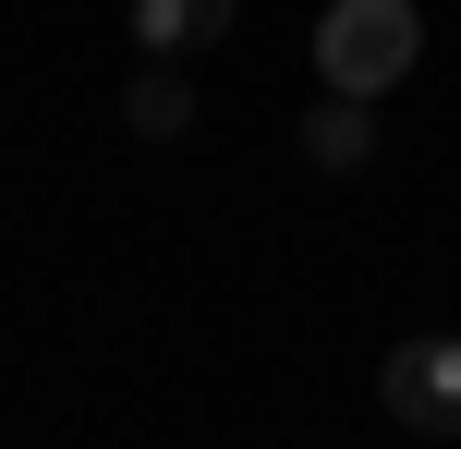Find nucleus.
<instances>
[{
    "label": "nucleus",
    "mask_w": 461,
    "mask_h": 449,
    "mask_svg": "<svg viewBox=\"0 0 461 449\" xmlns=\"http://www.w3.org/2000/svg\"><path fill=\"white\" fill-rule=\"evenodd\" d=\"M413 61H425V13H413V0H328V24H316L328 97H365V110H376Z\"/></svg>",
    "instance_id": "f257e3e1"
},
{
    "label": "nucleus",
    "mask_w": 461,
    "mask_h": 449,
    "mask_svg": "<svg viewBox=\"0 0 461 449\" xmlns=\"http://www.w3.org/2000/svg\"><path fill=\"white\" fill-rule=\"evenodd\" d=\"M376 401L413 437H461V340H401V353L376 364Z\"/></svg>",
    "instance_id": "f03ea898"
},
{
    "label": "nucleus",
    "mask_w": 461,
    "mask_h": 449,
    "mask_svg": "<svg viewBox=\"0 0 461 449\" xmlns=\"http://www.w3.org/2000/svg\"><path fill=\"white\" fill-rule=\"evenodd\" d=\"M243 0H134V49L146 61H183V49H219Z\"/></svg>",
    "instance_id": "7ed1b4c3"
},
{
    "label": "nucleus",
    "mask_w": 461,
    "mask_h": 449,
    "mask_svg": "<svg viewBox=\"0 0 461 449\" xmlns=\"http://www.w3.org/2000/svg\"><path fill=\"white\" fill-rule=\"evenodd\" d=\"M303 158L316 170H365L376 158V110L365 97H316V110H303Z\"/></svg>",
    "instance_id": "20e7f679"
},
{
    "label": "nucleus",
    "mask_w": 461,
    "mask_h": 449,
    "mask_svg": "<svg viewBox=\"0 0 461 449\" xmlns=\"http://www.w3.org/2000/svg\"><path fill=\"white\" fill-rule=\"evenodd\" d=\"M122 121H134V134H194V85L170 61H146L134 85H122Z\"/></svg>",
    "instance_id": "39448f33"
}]
</instances>
